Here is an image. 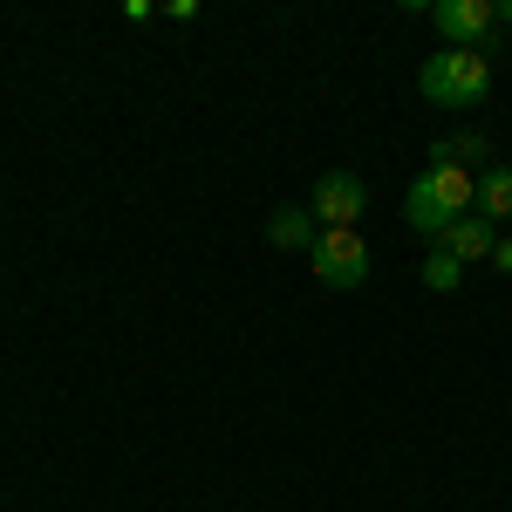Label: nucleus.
I'll return each mask as SVG.
<instances>
[{
	"label": "nucleus",
	"instance_id": "obj_11",
	"mask_svg": "<svg viewBox=\"0 0 512 512\" xmlns=\"http://www.w3.org/2000/svg\"><path fill=\"white\" fill-rule=\"evenodd\" d=\"M492 260H499V267L512 274V239H499V253H492Z\"/></svg>",
	"mask_w": 512,
	"mask_h": 512
},
{
	"label": "nucleus",
	"instance_id": "obj_10",
	"mask_svg": "<svg viewBox=\"0 0 512 512\" xmlns=\"http://www.w3.org/2000/svg\"><path fill=\"white\" fill-rule=\"evenodd\" d=\"M458 280H465V260H458L451 246H437L431 260H424V287H431V294H451Z\"/></svg>",
	"mask_w": 512,
	"mask_h": 512
},
{
	"label": "nucleus",
	"instance_id": "obj_6",
	"mask_svg": "<svg viewBox=\"0 0 512 512\" xmlns=\"http://www.w3.org/2000/svg\"><path fill=\"white\" fill-rule=\"evenodd\" d=\"M267 239H274L280 253H315V239H321V219L308 212V205H280L274 219H267Z\"/></svg>",
	"mask_w": 512,
	"mask_h": 512
},
{
	"label": "nucleus",
	"instance_id": "obj_7",
	"mask_svg": "<svg viewBox=\"0 0 512 512\" xmlns=\"http://www.w3.org/2000/svg\"><path fill=\"white\" fill-rule=\"evenodd\" d=\"M437 246H451V253L472 267V260H492V253H499V226H492L485 212H472V219H458V226L437 239Z\"/></svg>",
	"mask_w": 512,
	"mask_h": 512
},
{
	"label": "nucleus",
	"instance_id": "obj_1",
	"mask_svg": "<svg viewBox=\"0 0 512 512\" xmlns=\"http://www.w3.org/2000/svg\"><path fill=\"white\" fill-rule=\"evenodd\" d=\"M403 212H410V226H417L424 239H444L458 219H472V212H478V178H472V171H451V164H431V171L410 178Z\"/></svg>",
	"mask_w": 512,
	"mask_h": 512
},
{
	"label": "nucleus",
	"instance_id": "obj_3",
	"mask_svg": "<svg viewBox=\"0 0 512 512\" xmlns=\"http://www.w3.org/2000/svg\"><path fill=\"white\" fill-rule=\"evenodd\" d=\"M308 260H315V280L335 287V294H349V287L369 280V246H362V233H342V226H328Z\"/></svg>",
	"mask_w": 512,
	"mask_h": 512
},
{
	"label": "nucleus",
	"instance_id": "obj_4",
	"mask_svg": "<svg viewBox=\"0 0 512 512\" xmlns=\"http://www.w3.org/2000/svg\"><path fill=\"white\" fill-rule=\"evenodd\" d=\"M308 212L321 219V233H328V226L355 233V219L369 212V185H362L355 171H321V178H315V198H308Z\"/></svg>",
	"mask_w": 512,
	"mask_h": 512
},
{
	"label": "nucleus",
	"instance_id": "obj_2",
	"mask_svg": "<svg viewBox=\"0 0 512 512\" xmlns=\"http://www.w3.org/2000/svg\"><path fill=\"white\" fill-rule=\"evenodd\" d=\"M417 89L437 110H478L492 96V62L478 48H437L431 62L417 69Z\"/></svg>",
	"mask_w": 512,
	"mask_h": 512
},
{
	"label": "nucleus",
	"instance_id": "obj_8",
	"mask_svg": "<svg viewBox=\"0 0 512 512\" xmlns=\"http://www.w3.org/2000/svg\"><path fill=\"white\" fill-rule=\"evenodd\" d=\"M485 158H492V137H478V130H458V137H437L431 144V164H451V171L485 164Z\"/></svg>",
	"mask_w": 512,
	"mask_h": 512
},
{
	"label": "nucleus",
	"instance_id": "obj_12",
	"mask_svg": "<svg viewBox=\"0 0 512 512\" xmlns=\"http://www.w3.org/2000/svg\"><path fill=\"white\" fill-rule=\"evenodd\" d=\"M492 14H499V21H512V0H492Z\"/></svg>",
	"mask_w": 512,
	"mask_h": 512
},
{
	"label": "nucleus",
	"instance_id": "obj_5",
	"mask_svg": "<svg viewBox=\"0 0 512 512\" xmlns=\"http://www.w3.org/2000/svg\"><path fill=\"white\" fill-rule=\"evenodd\" d=\"M437 35H444V48H492V35H499V14H492V0H437L431 7Z\"/></svg>",
	"mask_w": 512,
	"mask_h": 512
},
{
	"label": "nucleus",
	"instance_id": "obj_9",
	"mask_svg": "<svg viewBox=\"0 0 512 512\" xmlns=\"http://www.w3.org/2000/svg\"><path fill=\"white\" fill-rule=\"evenodd\" d=\"M478 212L499 226V219H512V164H492L485 178H478Z\"/></svg>",
	"mask_w": 512,
	"mask_h": 512
}]
</instances>
